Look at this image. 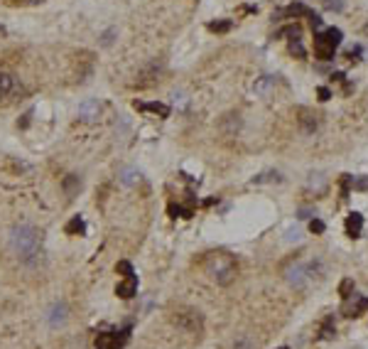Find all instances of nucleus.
Listing matches in <instances>:
<instances>
[{"label": "nucleus", "instance_id": "29", "mask_svg": "<svg viewBox=\"0 0 368 349\" xmlns=\"http://www.w3.org/2000/svg\"><path fill=\"white\" fill-rule=\"evenodd\" d=\"M116 270H118V273H121V276H125V278H128V276H133V266H130L128 261H118V266H116Z\"/></svg>", "mask_w": 368, "mask_h": 349}, {"label": "nucleus", "instance_id": "10", "mask_svg": "<svg viewBox=\"0 0 368 349\" xmlns=\"http://www.w3.org/2000/svg\"><path fill=\"white\" fill-rule=\"evenodd\" d=\"M135 293H138V278H135V276H128L125 281H121V283L116 285V295L123 298V300H130Z\"/></svg>", "mask_w": 368, "mask_h": 349}, {"label": "nucleus", "instance_id": "6", "mask_svg": "<svg viewBox=\"0 0 368 349\" xmlns=\"http://www.w3.org/2000/svg\"><path fill=\"white\" fill-rule=\"evenodd\" d=\"M174 322H177V327L187 330V332H199L201 330V317L194 313V310H177Z\"/></svg>", "mask_w": 368, "mask_h": 349}, {"label": "nucleus", "instance_id": "34", "mask_svg": "<svg viewBox=\"0 0 368 349\" xmlns=\"http://www.w3.org/2000/svg\"><path fill=\"white\" fill-rule=\"evenodd\" d=\"M309 22H312V27H314V30H319V27H322V17H319L317 13H312V15H309Z\"/></svg>", "mask_w": 368, "mask_h": 349}, {"label": "nucleus", "instance_id": "3", "mask_svg": "<svg viewBox=\"0 0 368 349\" xmlns=\"http://www.w3.org/2000/svg\"><path fill=\"white\" fill-rule=\"evenodd\" d=\"M162 62H157V59H153V62H147V64H142L140 66V71H138V79H135V86H140V89H145V86H153V84H157L160 79H162Z\"/></svg>", "mask_w": 368, "mask_h": 349}, {"label": "nucleus", "instance_id": "33", "mask_svg": "<svg viewBox=\"0 0 368 349\" xmlns=\"http://www.w3.org/2000/svg\"><path fill=\"white\" fill-rule=\"evenodd\" d=\"M317 94H319V99H322V101H329V99H331V91H329L326 86H319V89H317Z\"/></svg>", "mask_w": 368, "mask_h": 349}, {"label": "nucleus", "instance_id": "15", "mask_svg": "<svg viewBox=\"0 0 368 349\" xmlns=\"http://www.w3.org/2000/svg\"><path fill=\"white\" fill-rule=\"evenodd\" d=\"M322 37H324V42H326L331 50H337V47L341 45V40H344V32H341L339 27H329L326 32H322Z\"/></svg>", "mask_w": 368, "mask_h": 349}, {"label": "nucleus", "instance_id": "5", "mask_svg": "<svg viewBox=\"0 0 368 349\" xmlns=\"http://www.w3.org/2000/svg\"><path fill=\"white\" fill-rule=\"evenodd\" d=\"M285 278H287V283H290L292 288L302 290V288L307 285V268H305V263H300V261L290 263V266L285 268Z\"/></svg>", "mask_w": 368, "mask_h": 349}, {"label": "nucleus", "instance_id": "12", "mask_svg": "<svg viewBox=\"0 0 368 349\" xmlns=\"http://www.w3.org/2000/svg\"><path fill=\"white\" fill-rule=\"evenodd\" d=\"M118 180H121V184H125V187H138V184L142 182V175H140L138 167H123V170L118 172Z\"/></svg>", "mask_w": 368, "mask_h": 349}, {"label": "nucleus", "instance_id": "14", "mask_svg": "<svg viewBox=\"0 0 368 349\" xmlns=\"http://www.w3.org/2000/svg\"><path fill=\"white\" fill-rule=\"evenodd\" d=\"M361 226H363V216L358 212H351V216L346 219V234L349 236H361Z\"/></svg>", "mask_w": 368, "mask_h": 349}, {"label": "nucleus", "instance_id": "25", "mask_svg": "<svg viewBox=\"0 0 368 349\" xmlns=\"http://www.w3.org/2000/svg\"><path fill=\"white\" fill-rule=\"evenodd\" d=\"M309 187H312L314 192H324V175H319V172L312 175V177H309Z\"/></svg>", "mask_w": 368, "mask_h": 349}, {"label": "nucleus", "instance_id": "22", "mask_svg": "<svg viewBox=\"0 0 368 349\" xmlns=\"http://www.w3.org/2000/svg\"><path fill=\"white\" fill-rule=\"evenodd\" d=\"M231 27H233V22H231V20H218V22H211V25H209V30H211V32H218V34L229 32Z\"/></svg>", "mask_w": 368, "mask_h": 349}, {"label": "nucleus", "instance_id": "30", "mask_svg": "<svg viewBox=\"0 0 368 349\" xmlns=\"http://www.w3.org/2000/svg\"><path fill=\"white\" fill-rule=\"evenodd\" d=\"M368 307V298H361L358 302H356V307H351L346 315H361V310H366Z\"/></svg>", "mask_w": 368, "mask_h": 349}, {"label": "nucleus", "instance_id": "26", "mask_svg": "<svg viewBox=\"0 0 368 349\" xmlns=\"http://www.w3.org/2000/svg\"><path fill=\"white\" fill-rule=\"evenodd\" d=\"M339 293H341V298H351V295H353V281H351V278L341 281V285H339Z\"/></svg>", "mask_w": 368, "mask_h": 349}, {"label": "nucleus", "instance_id": "16", "mask_svg": "<svg viewBox=\"0 0 368 349\" xmlns=\"http://www.w3.org/2000/svg\"><path fill=\"white\" fill-rule=\"evenodd\" d=\"M314 47H317V57H319V59H331V57H334V50H331V47L324 42L322 32L314 34Z\"/></svg>", "mask_w": 368, "mask_h": 349}, {"label": "nucleus", "instance_id": "38", "mask_svg": "<svg viewBox=\"0 0 368 349\" xmlns=\"http://www.w3.org/2000/svg\"><path fill=\"white\" fill-rule=\"evenodd\" d=\"M358 54H361V47H358V45L349 50V57H351V59H358Z\"/></svg>", "mask_w": 368, "mask_h": 349}, {"label": "nucleus", "instance_id": "2", "mask_svg": "<svg viewBox=\"0 0 368 349\" xmlns=\"http://www.w3.org/2000/svg\"><path fill=\"white\" fill-rule=\"evenodd\" d=\"M204 270L209 273V278L216 281L218 285H229L236 278V273H238V263L226 251H209L204 256Z\"/></svg>", "mask_w": 368, "mask_h": 349}, {"label": "nucleus", "instance_id": "31", "mask_svg": "<svg viewBox=\"0 0 368 349\" xmlns=\"http://www.w3.org/2000/svg\"><path fill=\"white\" fill-rule=\"evenodd\" d=\"M309 229H312V234H324L326 226H324L322 219H312V221H309Z\"/></svg>", "mask_w": 368, "mask_h": 349}, {"label": "nucleus", "instance_id": "39", "mask_svg": "<svg viewBox=\"0 0 368 349\" xmlns=\"http://www.w3.org/2000/svg\"><path fill=\"white\" fill-rule=\"evenodd\" d=\"M233 349H250V342H248V339H241V342H236Z\"/></svg>", "mask_w": 368, "mask_h": 349}, {"label": "nucleus", "instance_id": "23", "mask_svg": "<svg viewBox=\"0 0 368 349\" xmlns=\"http://www.w3.org/2000/svg\"><path fill=\"white\" fill-rule=\"evenodd\" d=\"M110 344H113V334H110V332H103L96 339V349H110Z\"/></svg>", "mask_w": 368, "mask_h": 349}, {"label": "nucleus", "instance_id": "20", "mask_svg": "<svg viewBox=\"0 0 368 349\" xmlns=\"http://www.w3.org/2000/svg\"><path fill=\"white\" fill-rule=\"evenodd\" d=\"M305 268H307V278H322L324 276V263L319 261V258H314V261H309V263H305Z\"/></svg>", "mask_w": 368, "mask_h": 349}, {"label": "nucleus", "instance_id": "1", "mask_svg": "<svg viewBox=\"0 0 368 349\" xmlns=\"http://www.w3.org/2000/svg\"><path fill=\"white\" fill-rule=\"evenodd\" d=\"M8 246L20 263H34L42 253V231L32 224H17L10 229Z\"/></svg>", "mask_w": 368, "mask_h": 349}, {"label": "nucleus", "instance_id": "40", "mask_svg": "<svg viewBox=\"0 0 368 349\" xmlns=\"http://www.w3.org/2000/svg\"><path fill=\"white\" fill-rule=\"evenodd\" d=\"M280 349H287V347H280Z\"/></svg>", "mask_w": 368, "mask_h": 349}, {"label": "nucleus", "instance_id": "24", "mask_svg": "<svg viewBox=\"0 0 368 349\" xmlns=\"http://www.w3.org/2000/svg\"><path fill=\"white\" fill-rule=\"evenodd\" d=\"M334 332H337L334 320H331V317H326V320H324V327H322V337H324V339H329V337H334Z\"/></svg>", "mask_w": 368, "mask_h": 349}, {"label": "nucleus", "instance_id": "35", "mask_svg": "<svg viewBox=\"0 0 368 349\" xmlns=\"http://www.w3.org/2000/svg\"><path fill=\"white\" fill-rule=\"evenodd\" d=\"M40 3H45V0H15L13 5H40Z\"/></svg>", "mask_w": 368, "mask_h": 349}, {"label": "nucleus", "instance_id": "18", "mask_svg": "<svg viewBox=\"0 0 368 349\" xmlns=\"http://www.w3.org/2000/svg\"><path fill=\"white\" fill-rule=\"evenodd\" d=\"M250 182H253V184H265V182H282V175H280V172H275V170H268V172H263V175H255Z\"/></svg>", "mask_w": 368, "mask_h": 349}, {"label": "nucleus", "instance_id": "13", "mask_svg": "<svg viewBox=\"0 0 368 349\" xmlns=\"http://www.w3.org/2000/svg\"><path fill=\"white\" fill-rule=\"evenodd\" d=\"M61 187H64V192H66L69 199L77 197L79 189H81V177H79V175H66V177L61 180Z\"/></svg>", "mask_w": 368, "mask_h": 349}, {"label": "nucleus", "instance_id": "8", "mask_svg": "<svg viewBox=\"0 0 368 349\" xmlns=\"http://www.w3.org/2000/svg\"><path fill=\"white\" fill-rule=\"evenodd\" d=\"M101 111H103V103L101 101H93V99H89V101H84V103H79V118L81 121H86V123H93V121H98L101 118Z\"/></svg>", "mask_w": 368, "mask_h": 349}, {"label": "nucleus", "instance_id": "32", "mask_svg": "<svg viewBox=\"0 0 368 349\" xmlns=\"http://www.w3.org/2000/svg\"><path fill=\"white\" fill-rule=\"evenodd\" d=\"M300 239H302L300 229H290V231H287V241H300Z\"/></svg>", "mask_w": 368, "mask_h": 349}, {"label": "nucleus", "instance_id": "36", "mask_svg": "<svg viewBox=\"0 0 368 349\" xmlns=\"http://www.w3.org/2000/svg\"><path fill=\"white\" fill-rule=\"evenodd\" d=\"M312 214H314V212H312V209H307V207H302V209L297 212V216H300V219H309Z\"/></svg>", "mask_w": 368, "mask_h": 349}, {"label": "nucleus", "instance_id": "17", "mask_svg": "<svg viewBox=\"0 0 368 349\" xmlns=\"http://www.w3.org/2000/svg\"><path fill=\"white\" fill-rule=\"evenodd\" d=\"M300 113H302V116H300V123H302L305 133H314V131H317V126H319V123H317V118H314V116H312L309 111H305V108H302Z\"/></svg>", "mask_w": 368, "mask_h": 349}, {"label": "nucleus", "instance_id": "4", "mask_svg": "<svg viewBox=\"0 0 368 349\" xmlns=\"http://www.w3.org/2000/svg\"><path fill=\"white\" fill-rule=\"evenodd\" d=\"M17 94H22V86L17 84L15 74L0 71V103H10L13 99H17Z\"/></svg>", "mask_w": 368, "mask_h": 349}, {"label": "nucleus", "instance_id": "28", "mask_svg": "<svg viewBox=\"0 0 368 349\" xmlns=\"http://www.w3.org/2000/svg\"><path fill=\"white\" fill-rule=\"evenodd\" d=\"M324 8L334 10V13H341L344 10V0H324Z\"/></svg>", "mask_w": 368, "mask_h": 349}, {"label": "nucleus", "instance_id": "37", "mask_svg": "<svg viewBox=\"0 0 368 349\" xmlns=\"http://www.w3.org/2000/svg\"><path fill=\"white\" fill-rule=\"evenodd\" d=\"M353 187H356V189H368V177H363V180H356V182H353Z\"/></svg>", "mask_w": 368, "mask_h": 349}, {"label": "nucleus", "instance_id": "27", "mask_svg": "<svg viewBox=\"0 0 368 349\" xmlns=\"http://www.w3.org/2000/svg\"><path fill=\"white\" fill-rule=\"evenodd\" d=\"M116 32H118L116 27H110V30H106V32H103V37H101V45H103V47H108V45H113V37H116Z\"/></svg>", "mask_w": 368, "mask_h": 349}, {"label": "nucleus", "instance_id": "11", "mask_svg": "<svg viewBox=\"0 0 368 349\" xmlns=\"http://www.w3.org/2000/svg\"><path fill=\"white\" fill-rule=\"evenodd\" d=\"M135 108L142 111V113H155L160 118L169 116V106L167 103H160V101H153V103H142V101H135Z\"/></svg>", "mask_w": 368, "mask_h": 349}, {"label": "nucleus", "instance_id": "41", "mask_svg": "<svg viewBox=\"0 0 368 349\" xmlns=\"http://www.w3.org/2000/svg\"><path fill=\"white\" fill-rule=\"evenodd\" d=\"M0 32H3V27H0Z\"/></svg>", "mask_w": 368, "mask_h": 349}, {"label": "nucleus", "instance_id": "9", "mask_svg": "<svg viewBox=\"0 0 368 349\" xmlns=\"http://www.w3.org/2000/svg\"><path fill=\"white\" fill-rule=\"evenodd\" d=\"M275 86H277V76L275 74H265V76H261V79L253 84V91L258 96H270Z\"/></svg>", "mask_w": 368, "mask_h": 349}, {"label": "nucleus", "instance_id": "21", "mask_svg": "<svg viewBox=\"0 0 368 349\" xmlns=\"http://www.w3.org/2000/svg\"><path fill=\"white\" fill-rule=\"evenodd\" d=\"M290 52L294 54V57H297V59H305V47H302V42H300V37H292V40H290Z\"/></svg>", "mask_w": 368, "mask_h": 349}, {"label": "nucleus", "instance_id": "19", "mask_svg": "<svg viewBox=\"0 0 368 349\" xmlns=\"http://www.w3.org/2000/svg\"><path fill=\"white\" fill-rule=\"evenodd\" d=\"M84 231H86V221H84L81 216H74V219L66 224V234H71V236L84 234Z\"/></svg>", "mask_w": 368, "mask_h": 349}, {"label": "nucleus", "instance_id": "7", "mask_svg": "<svg viewBox=\"0 0 368 349\" xmlns=\"http://www.w3.org/2000/svg\"><path fill=\"white\" fill-rule=\"evenodd\" d=\"M47 322H49V327H61V325H66V320H69V307H66V302H54L49 310H47Z\"/></svg>", "mask_w": 368, "mask_h": 349}]
</instances>
